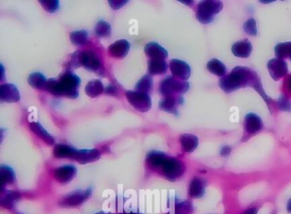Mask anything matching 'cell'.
<instances>
[{"instance_id":"f546056e","label":"cell","mask_w":291,"mask_h":214,"mask_svg":"<svg viewBox=\"0 0 291 214\" xmlns=\"http://www.w3.org/2000/svg\"><path fill=\"white\" fill-rule=\"evenodd\" d=\"M94 34L98 38H107L111 35V26L105 21H99L96 24Z\"/></svg>"},{"instance_id":"60d3db41","label":"cell","mask_w":291,"mask_h":214,"mask_svg":"<svg viewBox=\"0 0 291 214\" xmlns=\"http://www.w3.org/2000/svg\"><path fill=\"white\" fill-rule=\"evenodd\" d=\"M244 214H257V209L256 208H250L249 210H247Z\"/></svg>"},{"instance_id":"277c9868","label":"cell","mask_w":291,"mask_h":214,"mask_svg":"<svg viewBox=\"0 0 291 214\" xmlns=\"http://www.w3.org/2000/svg\"><path fill=\"white\" fill-rule=\"evenodd\" d=\"M223 3L221 1H202L196 9V19L202 24L212 23L216 16L222 12Z\"/></svg>"},{"instance_id":"1f68e13d","label":"cell","mask_w":291,"mask_h":214,"mask_svg":"<svg viewBox=\"0 0 291 214\" xmlns=\"http://www.w3.org/2000/svg\"><path fill=\"white\" fill-rule=\"evenodd\" d=\"M20 198V194L16 191H7L2 199H1V205L6 207H12L15 203L17 202Z\"/></svg>"},{"instance_id":"e575fe53","label":"cell","mask_w":291,"mask_h":214,"mask_svg":"<svg viewBox=\"0 0 291 214\" xmlns=\"http://www.w3.org/2000/svg\"><path fill=\"white\" fill-rule=\"evenodd\" d=\"M277 106L281 111H286V112L291 111V101L288 97L283 95L277 99Z\"/></svg>"},{"instance_id":"9a60e30c","label":"cell","mask_w":291,"mask_h":214,"mask_svg":"<svg viewBox=\"0 0 291 214\" xmlns=\"http://www.w3.org/2000/svg\"><path fill=\"white\" fill-rule=\"evenodd\" d=\"M252 44L247 39L238 40L233 44L232 47L233 55L240 58H248L252 53Z\"/></svg>"},{"instance_id":"f35d334b","label":"cell","mask_w":291,"mask_h":214,"mask_svg":"<svg viewBox=\"0 0 291 214\" xmlns=\"http://www.w3.org/2000/svg\"><path fill=\"white\" fill-rule=\"evenodd\" d=\"M105 93L108 94V95H117L118 94V89L115 85H109L106 88L105 90Z\"/></svg>"},{"instance_id":"44dd1931","label":"cell","mask_w":291,"mask_h":214,"mask_svg":"<svg viewBox=\"0 0 291 214\" xmlns=\"http://www.w3.org/2000/svg\"><path fill=\"white\" fill-rule=\"evenodd\" d=\"M29 128L34 134H36L40 139H42L45 144L52 145L55 143L53 137L50 133H48L47 131L39 124V122H32L29 125Z\"/></svg>"},{"instance_id":"7402d4cb","label":"cell","mask_w":291,"mask_h":214,"mask_svg":"<svg viewBox=\"0 0 291 214\" xmlns=\"http://www.w3.org/2000/svg\"><path fill=\"white\" fill-rule=\"evenodd\" d=\"M76 150L73 147L58 144L54 147L53 154L57 159H74Z\"/></svg>"},{"instance_id":"7bdbcfd3","label":"cell","mask_w":291,"mask_h":214,"mask_svg":"<svg viewBox=\"0 0 291 214\" xmlns=\"http://www.w3.org/2000/svg\"><path fill=\"white\" fill-rule=\"evenodd\" d=\"M182 3L186 4V5H192L193 4V1H188V2H185V1H181Z\"/></svg>"},{"instance_id":"836d02e7","label":"cell","mask_w":291,"mask_h":214,"mask_svg":"<svg viewBox=\"0 0 291 214\" xmlns=\"http://www.w3.org/2000/svg\"><path fill=\"white\" fill-rule=\"evenodd\" d=\"M39 4L43 6V8L45 11L50 13H54L57 12L59 9V1L57 0H52V1H47V0H41L39 1Z\"/></svg>"},{"instance_id":"6da1fadb","label":"cell","mask_w":291,"mask_h":214,"mask_svg":"<svg viewBox=\"0 0 291 214\" xmlns=\"http://www.w3.org/2000/svg\"><path fill=\"white\" fill-rule=\"evenodd\" d=\"M219 85L226 93H232L235 90H239L241 88L250 86L254 88L260 96H262V98L267 102V104L271 101V98H269L264 91L260 77L258 76L257 73L247 67L238 66L233 68L231 73L221 78L219 81Z\"/></svg>"},{"instance_id":"e0dca14e","label":"cell","mask_w":291,"mask_h":214,"mask_svg":"<svg viewBox=\"0 0 291 214\" xmlns=\"http://www.w3.org/2000/svg\"><path fill=\"white\" fill-rule=\"evenodd\" d=\"M130 50V44L126 40H120L109 46V51L112 57L122 59L126 57Z\"/></svg>"},{"instance_id":"7a4b0ae2","label":"cell","mask_w":291,"mask_h":214,"mask_svg":"<svg viewBox=\"0 0 291 214\" xmlns=\"http://www.w3.org/2000/svg\"><path fill=\"white\" fill-rule=\"evenodd\" d=\"M146 161L151 168L161 172L172 182L181 178L185 172V164L182 161L160 151H151L146 156Z\"/></svg>"},{"instance_id":"5bb4252c","label":"cell","mask_w":291,"mask_h":214,"mask_svg":"<svg viewBox=\"0 0 291 214\" xmlns=\"http://www.w3.org/2000/svg\"><path fill=\"white\" fill-rule=\"evenodd\" d=\"M19 90L12 84L0 85V101L6 102H17L20 100Z\"/></svg>"},{"instance_id":"f1b7e54d","label":"cell","mask_w":291,"mask_h":214,"mask_svg":"<svg viewBox=\"0 0 291 214\" xmlns=\"http://www.w3.org/2000/svg\"><path fill=\"white\" fill-rule=\"evenodd\" d=\"M88 33L86 30L74 31L70 34V40L76 46H82L88 43Z\"/></svg>"},{"instance_id":"ab89813d","label":"cell","mask_w":291,"mask_h":214,"mask_svg":"<svg viewBox=\"0 0 291 214\" xmlns=\"http://www.w3.org/2000/svg\"><path fill=\"white\" fill-rule=\"evenodd\" d=\"M286 89L288 90V92L291 94V75L287 78L285 81Z\"/></svg>"},{"instance_id":"b9f144b4","label":"cell","mask_w":291,"mask_h":214,"mask_svg":"<svg viewBox=\"0 0 291 214\" xmlns=\"http://www.w3.org/2000/svg\"><path fill=\"white\" fill-rule=\"evenodd\" d=\"M287 211L291 213V198L288 200V203H287Z\"/></svg>"},{"instance_id":"f6af8a7d","label":"cell","mask_w":291,"mask_h":214,"mask_svg":"<svg viewBox=\"0 0 291 214\" xmlns=\"http://www.w3.org/2000/svg\"><path fill=\"white\" fill-rule=\"evenodd\" d=\"M289 58H290V60H291V54H290V56H289Z\"/></svg>"},{"instance_id":"484cf974","label":"cell","mask_w":291,"mask_h":214,"mask_svg":"<svg viewBox=\"0 0 291 214\" xmlns=\"http://www.w3.org/2000/svg\"><path fill=\"white\" fill-rule=\"evenodd\" d=\"M0 178H1V184L3 187L6 184L14 183L16 182L14 170L10 166L2 165L0 167Z\"/></svg>"},{"instance_id":"5b68a950","label":"cell","mask_w":291,"mask_h":214,"mask_svg":"<svg viewBox=\"0 0 291 214\" xmlns=\"http://www.w3.org/2000/svg\"><path fill=\"white\" fill-rule=\"evenodd\" d=\"M190 89V84L188 82L178 79L174 76H168L161 82L160 93L164 97L172 96H179L180 94L188 91Z\"/></svg>"},{"instance_id":"8d00e7d4","label":"cell","mask_w":291,"mask_h":214,"mask_svg":"<svg viewBox=\"0 0 291 214\" xmlns=\"http://www.w3.org/2000/svg\"><path fill=\"white\" fill-rule=\"evenodd\" d=\"M128 1H109V6L113 10H119L127 4Z\"/></svg>"},{"instance_id":"4dcf8cb0","label":"cell","mask_w":291,"mask_h":214,"mask_svg":"<svg viewBox=\"0 0 291 214\" xmlns=\"http://www.w3.org/2000/svg\"><path fill=\"white\" fill-rule=\"evenodd\" d=\"M275 55L278 58L289 57L291 54V42L280 43L275 46Z\"/></svg>"},{"instance_id":"4fadbf2b","label":"cell","mask_w":291,"mask_h":214,"mask_svg":"<svg viewBox=\"0 0 291 214\" xmlns=\"http://www.w3.org/2000/svg\"><path fill=\"white\" fill-rule=\"evenodd\" d=\"M77 172L76 166L72 165L60 166L54 171V178L59 183H67L72 180Z\"/></svg>"},{"instance_id":"d6a6232c","label":"cell","mask_w":291,"mask_h":214,"mask_svg":"<svg viewBox=\"0 0 291 214\" xmlns=\"http://www.w3.org/2000/svg\"><path fill=\"white\" fill-rule=\"evenodd\" d=\"M244 30L246 34L251 36L257 35V25L254 18H249V20H247L244 24Z\"/></svg>"},{"instance_id":"7c38bea8","label":"cell","mask_w":291,"mask_h":214,"mask_svg":"<svg viewBox=\"0 0 291 214\" xmlns=\"http://www.w3.org/2000/svg\"><path fill=\"white\" fill-rule=\"evenodd\" d=\"M184 99L181 96H167L160 101L159 107L161 110L168 113L178 115L179 106L182 105Z\"/></svg>"},{"instance_id":"ac0fdd59","label":"cell","mask_w":291,"mask_h":214,"mask_svg":"<svg viewBox=\"0 0 291 214\" xmlns=\"http://www.w3.org/2000/svg\"><path fill=\"white\" fill-rule=\"evenodd\" d=\"M144 51H146V55L152 59L165 60L168 57V52L167 50L156 42L147 44L146 45Z\"/></svg>"},{"instance_id":"d6986e66","label":"cell","mask_w":291,"mask_h":214,"mask_svg":"<svg viewBox=\"0 0 291 214\" xmlns=\"http://www.w3.org/2000/svg\"><path fill=\"white\" fill-rule=\"evenodd\" d=\"M205 188H206V181L203 178L197 177L192 178L189 186V194L190 197L196 199L202 197L205 193Z\"/></svg>"},{"instance_id":"74e56055","label":"cell","mask_w":291,"mask_h":214,"mask_svg":"<svg viewBox=\"0 0 291 214\" xmlns=\"http://www.w3.org/2000/svg\"><path fill=\"white\" fill-rule=\"evenodd\" d=\"M232 150H233L232 147L229 146V145H225V146L222 147V150H221V155L223 157H227L231 155Z\"/></svg>"},{"instance_id":"83f0119b","label":"cell","mask_w":291,"mask_h":214,"mask_svg":"<svg viewBox=\"0 0 291 214\" xmlns=\"http://www.w3.org/2000/svg\"><path fill=\"white\" fill-rule=\"evenodd\" d=\"M152 88H153V79L148 74L142 77L135 85V90L146 94H148L152 90Z\"/></svg>"},{"instance_id":"9c48e42d","label":"cell","mask_w":291,"mask_h":214,"mask_svg":"<svg viewBox=\"0 0 291 214\" xmlns=\"http://www.w3.org/2000/svg\"><path fill=\"white\" fill-rule=\"evenodd\" d=\"M91 195H92L91 189H87L86 190H77L62 198L60 204L62 206H80L82 203H84Z\"/></svg>"},{"instance_id":"603a6c76","label":"cell","mask_w":291,"mask_h":214,"mask_svg":"<svg viewBox=\"0 0 291 214\" xmlns=\"http://www.w3.org/2000/svg\"><path fill=\"white\" fill-rule=\"evenodd\" d=\"M168 65L164 59H151L149 61L148 69L151 75L164 74L168 71Z\"/></svg>"},{"instance_id":"7dc6e473","label":"cell","mask_w":291,"mask_h":214,"mask_svg":"<svg viewBox=\"0 0 291 214\" xmlns=\"http://www.w3.org/2000/svg\"><path fill=\"white\" fill-rule=\"evenodd\" d=\"M102 214V213H101Z\"/></svg>"},{"instance_id":"cb8c5ba5","label":"cell","mask_w":291,"mask_h":214,"mask_svg":"<svg viewBox=\"0 0 291 214\" xmlns=\"http://www.w3.org/2000/svg\"><path fill=\"white\" fill-rule=\"evenodd\" d=\"M207 69L216 76L224 77L227 75V68L226 65L220 60L213 58L207 63Z\"/></svg>"},{"instance_id":"ee69618b","label":"cell","mask_w":291,"mask_h":214,"mask_svg":"<svg viewBox=\"0 0 291 214\" xmlns=\"http://www.w3.org/2000/svg\"><path fill=\"white\" fill-rule=\"evenodd\" d=\"M123 214H139V213H135V212H128V213H123Z\"/></svg>"},{"instance_id":"52a82bcc","label":"cell","mask_w":291,"mask_h":214,"mask_svg":"<svg viewBox=\"0 0 291 214\" xmlns=\"http://www.w3.org/2000/svg\"><path fill=\"white\" fill-rule=\"evenodd\" d=\"M79 62L88 71L96 72L101 68V61L93 51H77Z\"/></svg>"},{"instance_id":"30bf717a","label":"cell","mask_w":291,"mask_h":214,"mask_svg":"<svg viewBox=\"0 0 291 214\" xmlns=\"http://www.w3.org/2000/svg\"><path fill=\"white\" fill-rule=\"evenodd\" d=\"M244 131L247 135H255L264 128V123L256 114L249 113L245 116L244 122Z\"/></svg>"},{"instance_id":"d590c367","label":"cell","mask_w":291,"mask_h":214,"mask_svg":"<svg viewBox=\"0 0 291 214\" xmlns=\"http://www.w3.org/2000/svg\"><path fill=\"white\" fill-rule=\"evenodd\" d=\"M176 211L178 214H189L192 211V206L189 201H182L176 205Z\"/></svg>"},{"instance_id":"ffe728a7","label":"cell","mask_w":291,"mask_h":214,"mask_svg":"<svg viewBox=\"0 0 291 214\" xmlns=\"http://www.w3.org/2000/svg\"><path fill=\"white\" fill-rule=\"evenodd\" d=\"M182 150L185 153H192L198 146V138L193 134H183L179 138Z\"/></svg>"},{"instance_id":"bcb514c9","label":"cell","mask_w":291,"mask_h":214,"mask_svg":"<svg viewBox=\"0 0 291 214\" xmlns=\"http://www.w3.org/2000/svg\"><path fill=\"white\" fill-rule=\"evenodd\" d=\"M99 214H101V213H99Z\"/></svg>"},{"instance_id":"8fae6325","label":"cell","mask_w":291,"mask_h":214,"mask_svg":"<svg viewBox=\"0 0 291 214\" xmlns=\"http://www.w3.org/2000/svg\"><path fill=\"white\" fill-rule=\"evenodd\" d=\"M169 67H170V70L173 73V76L180 80H187L190 76L191 73V69L188 63L184 62L182 60L173 59L170 61L169 63Z\"/></svg>"},{"instance_id":"4316f807","label":"cell","mask_w":291,"mask_h":214,"mask_svg":"<svg viewBox=\"0 0 291 214\" xmlns=\"http://www.w3.org/2000/svg\"><path fill=\"white\" fill-rule=\"evenodd\" d=\"M28 83L32 87L35 88L37 90H43V89H45L47 80L42 73H33L28 77Z\"/></svg>"},{"instance_id":"8992f818","label":"cell","mask_w":291,"mask_h":214,"mask_svg":"<svg viewBox=\"0 0 291 214\" xmlns=\"http://www.w3.org/2000/svg\"><path fill=\"white\" fill-rule=\"evenodd\" d=\"M126 96L129 103L139 112H148L152 109V98L149 94L137 90H129L126 93Z\"/></svg>"},{"instance_id":"ba28073f","label":"cell","mask_w":291,"mask_h":214,"mask_svg":"<svg viewBox=\"0 0 291 214\" xmlns=\"http://www.w3.org/2000/svg\"><path fill=\"white\" fill-rule=\"evenodd\" d=\"M267 68L270 75L274 80H279L288 73V64L285 60L275 57L267 62Z\"/></svg>"},{"instance_id":"d4e9b609","label":"cell","mask_w":291,"mask_h":214,"mask_svg":"<svg viewBox=\"0 0 291 214\" xmlns=\"http://www.w3.org/2000/svg\"><path fill=\"white\" fill-rule=\"evenodd\" d=\"M85 91L90 97H96L104 92V85L100 79H93L87 83Z\"/></svg>"},{"instance_id":"2e32d148","label":"cell","mask_w":291,"mask_h":214,"mask_svg":"<svg viewBox=\"0 0 291 214\" xmlns=\"http://www.w3.org/2000/svg\"><path fill=\"white\" fill-rule=\"evenodd\" d=\"M101 156V153L97 149L93 150H77L74 160L79 161L80 163L87 164L98 161Z\"/></svg>"},{"instance_id":"3957f363","label":"cell","mask_w":291,"mask_h":214,"mask_svg":"<svg viewBox=\"0 0 291 214\" xmlns=\"http://www.w3.org/2000/svg\"><path fill=\"white\" fill-rule=\"evenodd\" d=\"M81 79L72 72L62 73L59 80L48 79L45 90L56 96H65L67 98L76 99L79 96V86Z\"/></svg>"}]
</instances>
